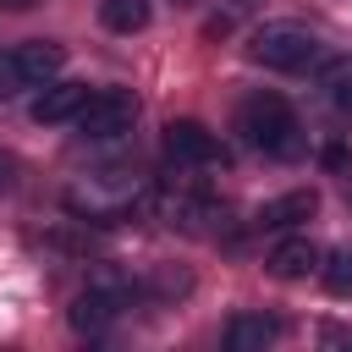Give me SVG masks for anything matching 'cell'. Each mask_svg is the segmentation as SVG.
Here are the masks:
<instances>
[{
  "label": "cell",
  "mask_w": 352,
  "mask_h": 352,
  "mask_svg": "<svg viewBox=\"0 0 352 352\" xmlns=\"http://www.w3.org/2000/svg\"><path fill=\"white\" fill-rule=\"evenodd\" d=\"M236 132H242L253 148L275 154V160H297V154H302V126H297V116L286 110V99H275V94L248 99L242 116H236Z\"/></svg>",
  "instance_id": "cell-1"
},
{
  "label": "cell",
  "mask_w": 352,
  "mask_h": 352,
  "mask_svg": "<svg viewBox=\"0 0 352 352\" xmlns=\"http://www.w3.org/2000/svg\"><path fill=\"white\" fill-rule=\"evenodd\" d=\"M248 55L270 72H297L319 55V38L302 28V22H264L253 38H248Z\"/></svg>",
  "instance_id": "cell-2"
},
{
  "label": "cell",
  "mask_w": 352,
  "mask_h": 352,
  "mask_svg": "<svg viewBox=\"0 0 352 352\" xmlns=\"http://www.w3.org/2000/svg\"><path fill=\"white\" fill-rule=\"evenodd\" d=\"M132 121H138V99H132L126 88H99V94L77 110V126H82L88 143H110V138L132 132Z\"/></svg>",
  "instance_id": "cell-3"
},
{
  "label": "cell",
  "mask_w": 352,
  "mask_h": 352,
  "mask_svg": "<svg viewBox=\"0 0 352 352\" xmlns=\"http://www.w3.org/2000/svg\"><path fill=\"white\" fill-rule=\"evenodd\" d=\"M165 154L176 165H214L220 160V143L204 121H170L165 126Z\"/></svg>",
  "instance_id": "cell-4"
},
{
  "label": "cell",
  "mask_w": 352,
  "mask_h": 352,
  "mask_svg": "<svg viewBox=\"0 0 352 352\" xmlns=\"http://www.w3.org/2000/svg\"><path fill=\"white\" fill-rule=\"evenodd\" d=\"M121 308H126V292H116V286H94V292H82V297L72 302V330L99 336L104 324L121 319Z\"/></svg>",
  "instance_id": "cell-5"
},
{
  "label": "cell",
  "mask_w": 352,
  "mask_h": 352,
  "mask_svg": "<svg viewBox=\"0 0 352 352\" xmlns=\"http://www.w3.org/2000/svg\"><path fill=\"white\" fill-rule=\"evenodd\" d=\"M11 55H16V72H22V82H28V88L55 82V77H60V66H66V50H60V44H50V38H28V44H16Z\"/></svg>",
  "instance_id": "cell-6"
},
{
  "label": "cell",
  "mask_w": 352,
  "mask_h": 352,
  "mask_svg": "<svg viewBox=\"0 0 352 352\" xmlns=\"http://www.w3.org/2000/svg\"><path fill=\"white\" fill-rule=\"evenodd\" d=\"M88 99H94V94H88V82H44V94L33 99V121H38V126L72 121Z\"/></svg>",
  "instance_id": "cell-7"
},
{
  "label": "cell",
  "mask_w": 352,
  "mask_h": 352,
  "mask_svg": "<svg viewBox=\"0 0 352 352\" xmlns=\"http://www.w3.org/2000/svg\"><path fill=\"white\" fill-rule=\"evenodd\" d=\"M270 275H280V280H308L314 270H319V248L308 242V236H286V242H275L270 248Z\"/></svg>",
  "instance_id": "cell-8"
},
{
  "label": "cell",
  "mask_w": 352,
  "mask_h": 352,
  "mask_svg": "<svg viewBox=\"0 0 352 352\" xmlns=\"http://www.w3.org/2000/svg\"><path fill=\"white\" fill-rule=\"evenodd\" d=\"M314 209H319V192H314V187H297V192L270 198V204L258 209V226H264V231H286V226H297V220H314Z\"/></svg>",
  "instance_id": "cell-9"
},
{
  "label": "cell",
  "mask_w": 352,
  "mask_h": 352,
  "mask_svg": "<svg viewBox=\"0 0 352 352\" xmlns=\"http://www.w3.org/2000/svg\"><path fill=\"white\" fill-rule=\"evenodd\" d=\"M275 336H280V319H270V314H236L231 330H226L231 352H264Z\"/></svg>",
  "instance_id": "cell-10"
},
{
  "label": "cell",
  "mask_w": 352,
  "mask_h": 352,
  "mask_svg": "<svg viewBox=\"0 0 352 352\" xmlns=\"http://www.w3.org/2000/svg\"><path fill=\"white\" fill-rule=\"evenodd\" d=\"M104 28L110 33H143L148 28V0H104Z\"/></svg>",
  "instance_id": "cell-11"
},
{
  "label": "cell",
  "mask_w": 352,
  "mask_h": 352,
  "mask_svg": "<svg viewBox=\"0 0 352 352\" xmlns=\"http://www.w3.org/2000/svg\"><path fill=\"white\" fill-rule=\"evenodd\" d=\"M324 88H330L336 110H346V116H352V60H336V66L324 72Z\"/></svg>",
  "instance_id": "cell-12"
},
{
  "label": "cell",
  "mask_w": 352,
  "mask_h": 352,
  "mask_svg": "<svg viewBox=\"0 0 352 352\" xmlns=\"http://www.w3.org/2000/svg\"><path fill=\"white\" fill-rule=\"evenodd\" d=\"M324 286H330V292H341V297L352 292V253H336V258L324 264Z\"/></svg>",
  "instance_id": "cell-13"
},
{
  "label": "cell",
  "mask_w": 352,
  "mask_h": 352,
  "mask_svg": "<svg viewBox=\"0 0 352 352\" xmlns=\"http://www.w3.org/2000/svg\"><path fill=\"white\" fill-rule=\"evenodd\" d=\"M16 88H28L22 72H16V55H0V99H11Z\"/></svg>",
  "instance_id": "cell-14"
},
{
  "label": "cell",
  "mask_w": 352,
  "mask_h": 352,
  "mask_svg": "<svg viewBox=\"0 0 352 352\" xmlns=\"http://www.w3.org/2000/svg\"><path fill=\"white\" fill-rule=\"evenodd\" d=\"M38 0H0V11H33Z\"/></svg>",
  "instance_id": "cell-15"
},
{
  "label": "cell",
  "mask_w": 352,
  "mask_h": 352,
  "mask_svg": "<svg viewBox=\"0 0 352 352\" xmlns=\"http://www.w3.org/2000/svg\"><path fill=\"white\" fill-rule=\"evenodd\" d=\"M226 6H231V11H253L258 0H226Z\"/></svg>",
  "instance_id": "cell-16"
},
{
  "label": "cell",
  "mask_w": 352,
  "mask_h": 352,
  "mask_svg": "<svg viewBox=\"0 0 352 352\" xmlns=\"http://www.w3.org/2000/svg\"><path fill=\"white\" fill-rule=\"evenodd\" d=\"M0 187H6V165H0Z\"/></svg>",
  "instance_id": "cell-17"
}]
</instances>
